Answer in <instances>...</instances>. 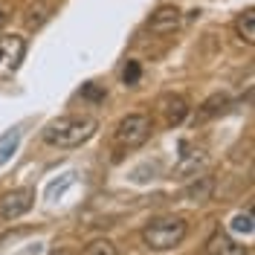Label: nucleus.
<instances>
[{"mask_svg":"<svg viewBox=\"0 0 255 255\" xmlns=\"http://www.w3.org/2000/svg\"><path fill=\"white\" fill-rule=\"evenodd\" d=\"M96 119L93 116H58L44 125V142L52 148H79L96 133Z\"/></svg>","mask_w":255,"mask_h":255,"instance_id":"1","label":"nucleus"},{"mask_svg":"<svg viewBox=\"0 0 255 255\" xmlns=\"http://www.w3.org/2000/svg\"><path fill=\"white\" fill-rule=\"evenodd\" d=\"M189 232V223L180 215H162V218H154L142 226V241L148 250H157V253H165V250H174L183 244Z\"/></svg>","mask_w":255,"mask_h":255,"instance_id":"2","label":"nucleus"},{"mask_svg":"<svg viewBox=\"0 0 255 255\" xmlns=\"http://www.w3.org/2000/svg\"><path fill=\"white\" fill-rule=\"evenodd\" d=\"M151 130H154V122H151V116L148 113H128L125 119L116 125V133H113V139L119 148H139V145L148 142V136H151Z\"/></svg>","mask_w":255,"mask_h":255,"instance_id":"3","label":"nucleus"},{"mask_svg":"<svg viewBox=\"0 0 255 255\" xmlns=\"http://www.w3.org/2000/svg\"><path fill=\"white\" fill-rule=\"evenodd\" d=\"M23 55H26V41L20 35H3L0 38V81L15 76L17 67L23 64Z\"/></svg>","mask_w":255,"mask_h":255,"instance_id":"4","label":"nucleus"},{"mask_svg":"<svg viewBox=\"0 0 255 255\" xmlns=\"http://www.w3.org/2000/svg\"><path fill=\"white\" fill-rule=\"evenodd\" d=\"M35 206V189H12L0 197V218L3 221H17L20 215H26Z\"/></svg>","mask_w":255,"mask_h":255,"instance_id":"5","label":"nucleus"},{"mask_svg":"<svg viewBox=\"0 0 255 255\" xmlns=\"http://www.w3.org/2000/svg\"><path fill=\"white\" fill-rule=\"evenodd\" d=\"M183 23V12L177 6H159L154 15L148 17V29L154 35H174Z\"/></svg>","mask_w":255,"mask_h":255,"instance_id":"6","label":"nucleus"},{"mask_svg":"<svg viewBox=\"0 0 255 255\" xmlns=\"http://www.w3.org/2000/svg\"><path fill=\"white\" fill-rule=\"evenodd\" d=\"M186 151V148H183ZM206 151L203 148H194V151H186V154H180V159H177L174 165V177L177 180H194L197 177V171H203L206 168Z\"/></svg>","mask_w":255,"mask_h":255,"instance_id":"7","label":"nucleus"},{"mask_svg":"<svg viewBox=\"0 0 255 255\" xmlns=\"http://www.w3.org/2000/svg\"><path fill=\"white\" fill-rule=\"evenodd\" d=\"M157 108H159V113H162V119H165V125H180V122L189 116V102L177 93L159 96Z\"/></svg>","mask_w":255,"mask_h":255,"instance_id":"8","label":"nucleus"},{"mask_svg":"<svg viewBox=\"0 0 255 255\" xmlns=\"http://www.w3.org/2000/svg\"><path fill=\"white\" fill-rule=\"evenodd\" d=\"M206 253L209 255H247V247L238 244L232 235H226V232L218 229V232L206 241Z\"/></svg>","mask_w":255,"mask_h":255,"instance_id":"9","label":"nucleus"},{"mask_svg":"<svg viewBox=\"0 0 255 255\" xmlns=\"http://www.w3.org/2000/svg\"><path fill=\"white\" fill-rule=\"evenodd\" d=\"M49 15H52V3L49 0H35L23 12V23H26V29H41L49 20Z\"/></svg>","mask_w":255,"mask_h":255,"instance_id":"10","label":"nucleus"},{"mask_svg":"<svg viewBox=\"0 0 255 255\" xmlns=\"http://www.w3.org/2000/svg\"><path fill=\"white\" fill-rule=\"evenodd\" d=\"M226 108H229V96L226 93H212L206 102L197 108V116H194V119H197V122H206V119H212V116L223 113Z\"/></svg>","mask_w":255,"mask_h":255,"instance_id":"11","label":"nucleus"},{"mask_svg":"<svg viewBox=\"0 0 255 255\" xmlns=\"http://www.w3.org/2000/svg\"><path fill=\"white\" fill-rule=\"evenodd\" d=\"M235 32L244 44H255V9H244L238 17H235Z\"/></svg>","mask_w":255,"mask_h":255,"instance_id":"12","label":"nucleus"},{"mask_svg":"<svg viewBox=\"0 0 255 255\" xmlns=\"http://www.w3.org/2000/svg\"><path fill=\"white\" fill-rule=\"evenodd\" d=\"M212 189H215L212 177H194V183L186 189V200H191V203H203V200L212 197Z\"/></svg>","mask_w":255,"mask_h":255,"instance_id":"13","label":"nucleus"},{"mask_svg":"<svg viewBox=\"0 0 255 255\" xmlns=\"http://www.w3.org/2000/svg\"><path fill=\"white\" fill-rule=\"evenodd\" d=\"M17 145H20V130L12 128V130H6L3 136H0V165H6L12 154L17 151Z\"/></svg>","mask_w":255,"mask_h":255,"instance_id":"14","label":"nucleus"},{"mask_svg":"<svg viewBox=\"0 0 255 255\" xmlns=\"http://www.w3.org/2000/svg\"><path fill=\"white\" fill-rule=\"evenodd\" d=\"M81 255H116V247H113V241H108V238H96L81 250Z\"/></svg>","mask_w":255,"mask_h":255,"instance_id":"15","label":"nucleus"},{"mask_svg":"<svg viewBox=\"0 0 255 255\" xmlns=\"http://www.w3.org/2000/svg\"><path fill=\"white\" fill-rule=\"evenodd\" d=\"M139 76H142V67H139V61H128L125 70H122V81H125L128 87H133V84L139 81Z\"/></svg>","mask_w":255,"mask_h":255,"instance_id":"16","label":"nucleus"},{"mask_svg":"<svg viewBox=\"0 0 255 255\" xmlns=\"http://www.w3.org/2000/svg\"><path fill=\"white\" fill-rule=\"evenodd\" d=\"M81 96H84V99H90V102H102V99H105V87H99V84L90 81V84H84V87H81Z\"/></svg>","mask_w":255,"mask_h":255,"instance_id":"17","label":"nucleus"},{"mask_svg":"<svg viewBox=\"0 0 255 255\" xmlns=\"http://www.w3.org/2000/svg\"><path fill=\"white\" fill-rule=\"evenodd\" d=\"M9 15H12V9H9L6 3H0V29H3L6 23H9Z\"/></svg>","mask_w":255,"mask_h":255,"instance_id":"18","label":"nucleus"}]
</instances>
